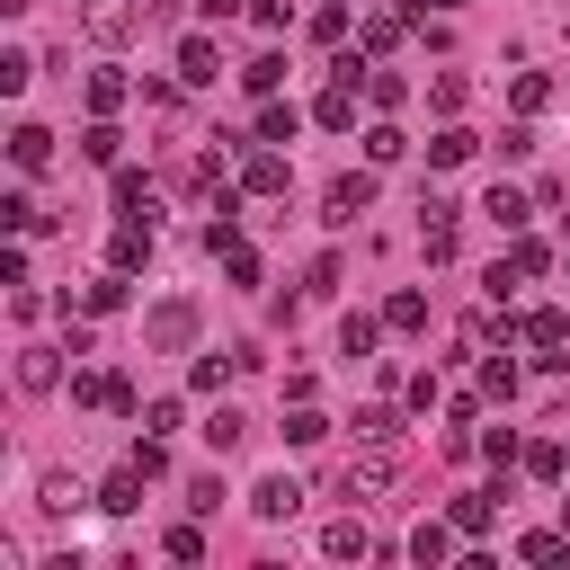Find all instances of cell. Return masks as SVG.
I'll return each instance as SVG.
<instances>
[{"label": "cell", "mask_w": 570, "mask_h": 570, "mask_svg": "<svg viewBox=\"0 0 570 570\" xmlns=\"http://www.w3.org/2000/svg\"><path fill=\"white\" fill-rule=\"evenodd\" d=\"M517 383H525V374H517L508 356H490V365H481V401H517Z\"/></svg>", "instance_id": "cell-33"}, {"label": "cell", "mask_w": 570, "mask_h": 570, "mask_svg": "<svg viewBox=\"0 0 570 570\" xmlns=\"http://www.w3.org/2000/svg\"><path fill=\"white\" fill-rule=\"evenodd\" d=\"M80 36H89V45H125V36H134V9H125V0H80Z\"/></svg>", "instance_id": "cell-4"}, {"label": "cell", "mask_w": 570, "mask_h": 570, "mask_svg": "<svg viewBox=\"0 0 570 570\" xmlns=\"http://www.w3.org/2000/svg\"><path fill=\"white\" fill-rule=\"evenodd\" d=\"M240 196H285V151H249L240 160Z\"/></svg>", "instance_id": "cell-7"}, {"label": "cell", "mask_w": 570, "mask_h": 570, "mask_svg": "<svg viewBox=\"0 0 570 570\" xmlns=\"http://www.w3.org/2000/svg\"><path fill=\"white\" fill-rule=\"evenodd\" d=\"M481 214H490V223H499V232H517V223H525V214H534V205H525V196H517V187H490V196H481Z\"/></svg>", "instance_id": "cell-25"}, {"label": "cell", "mask_w": 570, "mask_h": 570, "mask_svg": "<svg viewBox=\"0 0 570 570\" xmlns=\"http://www.w3.org/2000/svg\"><path fill=\"white\" fill-rule=\"evenodd\" d=\"M142 338H151V347H187V338H196V312H187V303H160V312L142 321Z\"/></svg>", "instance_id": "cell-9"}, {"label": "cell", "mask_w": 570, "mask_h": 570, "mask_svg": "<svg viewBox=\"0 0 570 570\" xmlns=\"http://www.w3.org/2000/svg\"><path fill=\"white\" fill-rule=\"evenodd\" d=\"M249 508H258V517H267V525H285V517H294V508H303V481H294V472H267V481H258V490H249Z\"/></svg>", "instance_id": "cell-5"}, {"label": "cell", "mask_w": 570, "mask_h": 570, "mask_svg": "<svg viewBox=\"0 0 570 570\" xmlns=\"http://www.w3.org/2000/svg\"><path fill=\"white\" fill-rule=\"evenodd\" d=\"M27 80H36V62H27V53H0V89H9V98H18V89H27Z\"/></svg>", "instance_id": "cell-42"}, {"label": "cell", "mask_w": 570, "mask_h": 570, "mask_svg": "<svg viewBox=\"0 0 570 570\" xmlns=\"http://www.w3.org/2000/svg\"><path fill=\"white\" fill-rule=\"evenodd\" d=\"M410 18H419V9H410ZM410 18H401V9H374V18H365V53H392V45L410 36Z\"/></svg>", "instance_id": "cell-18"}, {"label": "cell", "mask_w": 570, "mask_h": 570, "mask_svg": "<svg viewBox=\"0 0 570 570\" xmlns=\"http://www.w3.org/2000/svg\"><path fill=\"white\" fill-rule=\"evenodd\" d=\"M383 330H428V294H419V285H401V294L383 303Z\"/></svg>", "instance_id": "cell-20"}, {"label": "cell", "mask_w": 570, "mask_h": 570, "mask_svg": "<svg viewBox=\"0 0 570 570\" xmlns=\"http://www.w3.org/2000/svg\"><path fill=\"white\" fill-rule=\"evenodd\" d=\"M436 9H463V0H436Z\"/></svg>", "instance_id": "cell-46"}, {"label": "cell", "mask_w": 570, "mask_h": 570, "mask_svg": "<svg viewBox=\"0 0 570 570\" xmlns=\"http://www.w3.org/2000/svg\"><path fill=\"white\" fill-rule=\"evenodd\" d=\"M365 98H374V107H401V98H410V80H401V71H383V62H374V71H365Z\"/></svg>", "instance_id": "cell-36"}, {"label": "cell", "mask_w": 570, "mask_h": 570, "mask_svg": "<svg viewBox=\"0 0 570 570\" xmlns=\"http://www.w3.org/2000/svg\"><path fill=\"white\" fill-rule=\"evenodd\" d=\"M125 98H134V80H125L116 62H98V71H89V116H116Z\"/></svg>", "instance_id": "cell-11"}, {"label": "cell", "mask_w": 570, "mask_h": 570, "mask_svg": "<svg viewBox=\"0 0 570 570\" xmlns=\"http://www.w3.org/2000/svg\"><path fill=\"white\" fill-rule=\"evenodd\" d=\"M499 499H508V481H499V490H472V499H454V525H463V534H490Z\"/></svg>", "instance_id": "cell-16"}, {"label": "cell", "mask_w": 570, "mask_h": 570, "mask_svg": "<svg viewBox=\"0 0 570 570\" xmlns=\"http://www.w3.org/2000/svg\"><path fill=\"white\" fill-rule=\"evenodd\" d=\"M62 383V356L53 347H18V392H53Z\"/></svg>", "instance_id": "cell-13"}, {"label": "cell", "mask_w": 570, "mask_h": 570, "mask_svg": "<svg viewBox=\"0 0 570 570\" xmlns=\"http://www.w3.org/2000/svg\"><path fill=\"white\" fill-rule=\"evenodd\" d=\"M312 36H321V45H338V36H347V0H321V18H312Z\"/></svg>", "instance_id": "cell-41"}, {"label": "cell", "mask_w": 570, "mask_h": 570, "mask_svg": "<svg viewBox=\"0 0 570 570\" xmlns=\"http://www.w3.org/2000/svg\"><path fill=\"white\" fill-rule=\"evenodd\" d=\"M196 9H205V18H214V27H223V18H240V9H249V0H196Z\"/></svg>", "instance_id": "cell-45"}, {"label": "cell", "mask_w": 570, "mask_h": 570, "mask_svg": "<svg viewBox=\"0 0 570 570\" xmlns=\"http://www.w3.org/2000/svg\"><path fill=\"white\" fill-rule=\"evenodd\" d=\"M321 552H330V561H365V552H374V534H365L356 517H338V525L321 534Z\"/></svg>", "instance_id": "cell-17"}, {"label": "cell", "mask_w": 570, "mask_h": 570, "mask_svg": "<svg viewBox=\"0 0 570 570\" xmlns=\"http://www.w3.org/2000/svg\"><path fill=\"white\" fill-rule=\"evenodd\" d=\"M419 249H428V267H445L454 258V223H419Z\"/></svg>", "instance_id": "cell-38"}, {"label": "cell", "mask_w": 570, "mask_h": 570, "mask_svg": "<svg viewBox=\"0 0 570 570\" xmlns=\"http://www.w3.org/2000/svg\"><path fill=\"white\" fill-rule=\"evenodd\" d=\"M508 98H517V116H543V107H552V80H543V71H517Z\"/></svg>", "instance_id": "cell-29"}, {"label": "cell", "mask_w": 570, "mask_h": 570, "mask_svg": "<svg viewBox=\"0 0 570 570\" xmlns=\"http://www.w3.org/2000/svg\"><path fill=\"white\" fill-rule=\"evenodd\" d=\"M321 436H330L321 410H294V419H285V445H321Z\"/></svg>", "instance_id": "cell-40"}, {"label": "cell", "mask_w": 570, "mask_h": 570, "mask_svg": "<svg viewBox=\"0 0 570 570\" xmlns=\"http://www.w3.org/2000/svg\"><path fill=\"white\" fill-rule=\"evenodd\" d=\"M214 499H223V481H214V472H196V481H187V508H196V517H214Z\"/></svg>", "instance_id": "cell-43"}, {"label": "cell", "mask_w": 570, "mask_h": 570, "mask_svg": "<svg viewBox=\"0 0 570 570\" xmlns=\"http://www.w3.org/2000/svg\"><path fill=\"white\" fill-rule=\"evenodd\" d=\"M9 160H18L27 178H36V169L53 160V134H45V125H18V134H9Z\"/></svg>", "instance_id": "cell-15"}, {"label": "cell", "mask_w": 570, "mask_h": 570, "mask_svg": "<svg viewBox=\"0 0 570 570\" xmlns=\"http://www.w3.org/2000/svg\"><path fill=\"white\" fill-rule=\"evenodd\" d=\"M160 552H169V561H205V525H169Z\"/></svg>", "instance_id": "cell-37"}, {"label": "cell", "mask_w": 570, "mask_h": 570, "mask_svg": "<svg viewBox=\"0 0 570 570\" xmlns=\"http://www.w3.org/2000/svg\"><path fill=\"white\" fill-rule=\"evenodd\" d=\"M214 71H223V53H214L205 36H187V45H178V80H187V89H214Z\"/></svg>", "instance_id": "cell-10"}, {"label": "cell", "mask_w": 570, "mask_h": 570, "mask_svg": "<svg viewBox=\"0 0 570 570\" xmlns=\"http://www.w3.org/2000/svg\"><path fill=\"white\" fill-rule=\"evenodd\" d=\"M454 534H463V525H454V517H445V525H436V517H428V525H419V534H410V561H419V570H436V561H445V552H454Z\"/></svg>", "instance_id": "cell-14"}, {"label": "cell", "mask_w": 570, "mask_h": 570, "mask_svg": "<svg viewBox=\"0 0 570 570\" xmlns=\"http://www.w3.org/2000/svg\"><path fill=\"white\" fill-rule=\"evenodd\" d=\"M294 134H303V116H294V107H276V98H267V107H258V142H294Z\"/></svg>", "instance_id": "cell-30"}, {"label": "cell", "mask_w": 570, "mask_h": 570, "mask_svg": "<svg viewBox=\"0 0 570 570\" xmlns=\"http://www.w3.org/2000/svg\"><path fill=\"white\" fill-rule=\"evenodd\" d=\"M463 98H472L463 71H436V80H428V107H436V116H463Z\"/></svg>", "instance_id": "cell-23"}, {"label": "cell", "mask_w": 570, "mask_h": 570, "mask_svg": "<svg viewBox=\"0 0 570 570\" xmlns=\"http://www.w3.org/2000/svg\"><path fill=\"white\" fill-rule=\"evenodd\" d=\"M142 258H151V223H134V214H125V223H116V240H107V267H125V276H134Z\"/></svg>", "instance_id": "cell-8"}, {"label": "cell", "mask_w": 570, "mask_h": 570, "mask_svg": "<svg viewBox=\"0 0 570 570\" xmlns=\"http://www.w3.org/2000/svg\"><path fill=\"white\" fill-rule=\"evenodd\" d=\"M240 436H249V419H240V410H214V419H205V445H214V454H232Z\"/></svg>", "instance_id": "cell-34"}, {"label": "cell", "mask_w": 570, "mask_h": 570, "mask_svg": "<svg viewBox=\"0 0 570 570\" xmlns=\"http://www.w3.org/2000/svg\"><path fill=\"white\" fill-rule=\"evenodd\" d=\"M142 481H151L142 463H125V472H107V481H98V508H107V517H134V508H142Z\"/></svg>", "instance_id": "cell-6"}, {"label": "cell", "mask_w": 570, "mask_h": 570, "mask_svg": "<svg viewBox=\"0 0 570 570\" xmlns=\"http://www.w3.org/2000/svg\"><path fill=\"white\" fill-rule=\"evenodd\" d=\"M401 151H410V134H401V125H365V160H374V169H392Z\"/></svg>", "instance_id": "cell-24"}, {"label": "cell", "mask_w": 570, "mask_h": 570, "mask_svg": "<svg viewBox=\"0 0 570 570\" xmlns=\"http://www.w3.org/2000/svg\"><path fill=\"white\" fill-rule=\"evenodd\" d=\"M517 552H525V561H561V552H570V534H525Z\"/></svg>", "instance_id": "cell-44"}, {"label": "cell", "mask_w": 570, "mask_h": 570, "mask_svg": "<svg viewBox=\"0 0 570 570\" xmlns=\"http://www.w3.org/2000/svg\"><path fill=\"white\" fill-rule=\"evenodd\" d=\"M232 365H240V356H214V347H205V356L187 365V383H196V392H223V383H232Z\"/></svg>", "instance_id": "cell-32"}, {"label": "cell", "mask_w": 570, "mask_h": 570, "mask_svg": "<svg viewBox=\"0 0 570 570\" xmlns=\"http://www.w3.org/2000/svg\"><path fill=\"white\" fill-rule=\"evenodd\" d=\"M71 401H80V410H142V401H134V383H125V374H107V365H80V374H71Z\"/></svg>", "instance_id": "cell-3"}, {"label": "cell", "mask_w": 570, "mask_h": 570, "mask_svg": "<svg viewBox=\"0 0 570 570\" xmlns=\"http://www.w3.org/2000/svg\"><path fill=\"white\" fill-rule=\"evenodd\" d=\"M472 151H481V134H463V125H445V134L428 142V160H436V169H463Z\"/></svg>", "instance_id": "cell-19"}, {"label": "cell", "mask_w": 570, "mask_h": 570, "mask_svg": "<svg viewBox=\"0 0 570 570\" xmlns=\"http://www.w3.org/2000/svg\"><path fill=\"white\" fill-rule=\"evenodd\" d=\"M401 463H410V454H401V436H365V454L347 463V490H356V499H383V490L401 481Z\"/></svg>", "instance_id": "cell-1"}, {"label": "cell", "mask_w": 570, "mask_h": 570, "mask_svg": "<svg viewBox=\"0 0 570 570\" xmlns=\"http://www.w3.org/2000/svg\"><path fill=\"white\" fill-rule=\"evenodd\" d=\"M80 151H89V160H98V169H116V151H125V134H116V125H107V116H98V125H89V134H80Z\"/></svg>", "instance_id": "cell-31"}, {"label": "cell", "mask_w": 570, "mask_h": 570, "mask_svg": "<svg viewBox=\"0 0 570 570\" xmlns=\"http://www.w3.org/2000/svg\"><path fill=\"white\" fill-rule=\"evenodd\" d=\"M508 267H517V276H543L552 249H543V240H508Z\"/></svg>", "instance_id": "cell-39"}, {"label": "cell", "mask_w": 570, "mask_h": 570, "mask_svg": "<svg viewBox=\"0 0 570 570\" xmlns=\"http://www.w3.org/2000/svg\"><path fill=\"white\" fill-rule=\"evenodd\" d=\"M365 205H374V178H365V169H347V178H330V187H321V223H330V232H347Z\"/></svg>", "instance_id": "cell-2"}, {"label": "cell", "mask_w": 570, "mask_h": 570, "mask_svg": "<svg viewBox=\"0 0 570 570\" xmlns=\"http://www.w3.org/2000/svg\"><path fill=\"white\" fill-rule=\"evenodd\" d=\"M80 312H125V267H107L98 285H80Z\"/></svg>", "instance_id": "cell-26"}, {"label": "cell", "mask_w": 570, "mask_h": 570, "mask_svg": "<svg viewBox=\"0 0 570 570\" xmlns=\"http://www.w3.org/2000/svg\"><path fill=\"white\" fill-rule=\"evenodd\" d=\"M561 525H570V499H561Z\"/></svg>", "instance_id": "cell-47"}, {"label": "cell", "mask_w": 570, "mask_h": 570, "mask_svg": "<svg viewBox=\"0 0 570 570\" xmlns=\"http://www.w3.org/2000/svg\"><path fill=\"white\" fill-rule=\"evenodd\" d=\"M36 508H45V517H71V508H80V481H71V472H45V481H36Z\"/></svg>", "instance_id": "cell-22"}, {"label": "cell", "mask_w": 570, "mask_h": 570, "mask_svg": "<svg viewBox=\"0 0 570 570\" xmlns=\"http://www.w3.org/2000/svg\"><path fill=\"white\" fill-rule=\"evenodd\" d=\"M374 338H383L374 312H347V321H338V356H374Z\"/></svg>", "instance_id": "cell-21"}, {"label": "cell", "mask_w": 570, "mask_h": 570, "mask_svg": "<svg viewBox=\"0 0 570 570\" xmlns=\"http://www.w3.org/2000/svg\"><path fill=\"white\" fill-rule=\"evenodd\" d=\"M525 472H534V481H561V472H570V445L534 436V445H525Z\"/></svg>", "instance_id": "cell-27"}, {"label": "cell", "mask_w": 570, "mask_h": 570, "mask_svg": "<svg viewBox=\"0 0 570 570\" xmlns=\"http://www.w3.org/2000/svg\"><path fill=\"white\" fill-rule=\"evenodd\" d=\"M276 80H285V53H258V62H240V89H258V98H276Z\"/></svg>", "instance_id": "cell-28"}, {"label": "cell", "mask_w": 570, "mask_h": 570, "mask_svg": "<svg viewBox=\"0 0 570 570\" xmlns=\"http://www.w3.org/2000/svg\"><path fill=\"white\" fill-rule=\"evenodd\" d=\"M312 125H330V134H347V125H356V89H347V80H330V89L312 98Z\"/></svg>", "instance_id": "cell-12"}, {"label": "cell", "mask_w": 570, "mask_h": 570, "mask_svg": "<svg viewBox=\"0 0 570 570\" xmlns=\"http://www.w3.org/2000/svg\"><path fill=\"white\" fill-rule=\"evenodd\" d=\"M481 454L508 472V463H525V436H517V428H481Z\"/></svg>", "instance_id": "cell-35"}]
</instances>
